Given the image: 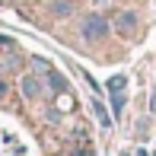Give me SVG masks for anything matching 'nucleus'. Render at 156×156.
<instances>
[{
    "instance_id": "3",
    "label": "nucleus",
    "mask_w": 156,
    "mask_h": 156,
    "mask_svg": "<svg viewBox=\"0 0 156 156\" xmlns=\"http://www.w3.org/2000/svg\"><path fill=\"white\" fill-rule=\"evenodd\" d=\"M115 26H118V29H127V32H131V29H134V13H121V16L115 19Z\"/></svg>"
},
{
    "instance_id": "4",
    "label": "nucleus",
    "mask_w": 156,
    "mask_h": 156,
    "mask_svg": "<svg viewBox=\"0 0 156 156\" xmlns=\"http://www.w3.org/2000/svg\"><path fill=\"white\" fill-rule=\"evenodd\" d=\"M93 108H96V115H99V124H102V127H112V118H108V112L102 108V102H93Z\"/></svg>"
},
{
    "instance_id": "6",
    "label": "nucleus",
    "mask_w": 156,
    "mask_h": 156,
    "mask_svg": "<svg viewBox=\"0 0 156 156\" xmlns=\"http://www.w3.org/2000/svg\"><path fill=\"white\" fill-rule=\"evenodd\" d=\"M124 76H112V80H108V89H112V93H115V89H124Z\"/></svg>"
},
{
    "instance_id": "2",
    "label": "nucleus",
    "mask_w": 156,
    "mask_h": 156,
    "mask_svg": "<svg viewBox=\"0 0 156 156\" xmlns=\"http://www.w3.org/2000/svg\"><path fill=\"white\" fill-rule=\"evenodd\" d=\"M48 80H51V89H54V93H64V86H67V83H64V76H61V73L48 70Z\"/></svg>"
},
{
    "instance_id": "1",
    "label": "nucleus",
    "mask_w": 156,
    "mask_h": 156,
    "mask_svg": "<svg viewBox=\"0 0 156 156\" xmlns=\"http://www.w3.org/2000/svg\"><path fill=\"white\" fill-rule=\"evenodd\" d=\"M105 32H108V23H105L102 16H86V23H83V38H89V41H99V38H105Z\"/></svg>"
},
{
    "instance_id": "7",
    "label": "nucleus",
    "mask_w": 156,
    "mask_h": 156,
    "mask_svg": "<svg viewBox=\"0 0 156 156\" xmlns=\"http://www.w3.org/2000/svg\"><path fill=\"white\" fill-rule=\"evenodd\" d=\"M112 108H115V115L124 108V96H118V89H115V96H112Z\"/></svg>"
},
{
    "instance_id": "5",
    "label": "nucleus",
    "mask_w": 156,
    "mask_h": 156,
    "mask_svg": "<svg viewBox=\"0 0 156 156\" xmlns=\"http://www.w3.org/2000/svg\"><path fill=\"white\" fill-rule=\"evenodd\" d=\"M23 89H26V96H29V99L38 96V83H35L32 76H26V80H23Z\"/></svg>"
}]
</instances>
